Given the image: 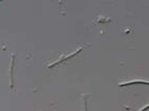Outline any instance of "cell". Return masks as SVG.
Returning <instances> with one entry per match:
<instances>
[{
  "label": "cell",
  "instance_id": "cell-3",
  "mask_svg": "<svg viewBox=\"0 0 149 111\" xmlns=\"http://www.w3.org/2000/svg\"><path fill=\"white\" fill-rule=\"evenodd\" d=\"M148 108H149V104H148V105L145 106V107H144L143 109H141V110H140V111H145V110H147V109H148Z\"/></svg>",
  "mask_w": 149,
  "mask_h": 111
},
{
  "label": "cell",
  "instance_id": "cell-2",
  "mask_svg": "<svg viewBox=\"0 0 149 111\" xmlns=\"http://www.w3.org/2000/svg\"><path fill=\"white\" fill-rule=\"evenodd\" d=\"M81 50H82V48H79V49H78L77 51H76V53H72V55H69V56H66V57H63V58H61V59H60V61H57V62H55V63H54V64H51V65H49V67H53L54 65H56L57 63H59V62H61L62 60H67V59L72 58V56H76V55H77L78 53H79V51H81Z\"/></svg>",
  "mask_w": 149,
  "mask_h": 111
},
{
  "label": "cell",
  "instance_id": "cell-1",
  "mask_svg": "<svg viewBox=\"0 0 149 111\" xmlns=\"http://www.w3.org/2000/svg\"><path fill=\"white\" fill-rule=\"evenodd\" d=\"M149 84V81H143V80H134V81H128L126 83H120L119 86L120 87H123V86H128V85L131 84Z\"/></svg>",
  "mask_w": 149,
  "mask_h": 111
}]
</instances>
